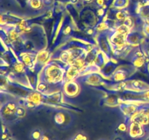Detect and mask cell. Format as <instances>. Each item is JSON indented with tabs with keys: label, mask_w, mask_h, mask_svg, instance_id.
I'll list each match as a JSON object with an SVG mask.
<instances>
[{
	"label": "cell",
	"mask_w": 149,
	"mask_h": 140,
	"mask_svg": "<svg viewBox=\"0 0 149 140\" xmlns=\"http://www.w3.org/2000/svg\"><path fill=\"white\" fill-rule=\"evenodd\" d=\"M74 115L67 111H58L53 116L55 125L61 129H66L72 125L74 122Z\"/></svg>",
	"instance_id": "4"
},
{
	"label": "cell",
	"mask_w": 149,
	"mask_h": 140,
	"mask_svg": "<svg viewBox=\"0 0 149 140\" xmlns=\"http://www.w3.org/2000/svg\"><path fill=\"white\" fill-rule=\"evenodd\" d=\"M135 68L133 65L126 66H122L119 69H116V71L111 77V80L114 83H122L125 80L130 77L131 74L135 71Z\"/></svg>",
	"instance_id": "6"
},
{
	"label": "cell",
	"mask_w": 149,
	"mask_h": 140,
	"mask_svg": "<svg viewBox=\"0 0 149 140\" xmlns=\"http://www.w3.org/2000/svg\"><path fill=\"white\" fill-rule=\"evenodd\" d=\"M19 103L15 100H8L5 102L4 104L1 106V120L4 123L9 124L11 123L15 122L18 118L16 116L15 112Z\"/></svg>",
	"instance_id": "2"
},
{
	"label": "cell",
	"mask_w": 149,
	"mask_h": 140,
	"mask_svg": "<svg viewBox=\"0 0 149 140\" xmlns=\"http://www.w3.org/2000/svg\"><path fill=\"white\" fill-rule=\"evenodd\" d=\"M112 140H125V139L123 135H120V134H115V136L112 139Z\"/></svg>",
	"instance_id": "23"
},
{
	"label": "cell",
	"mask_w": 149,
	"mask_h": 140,
	"mask_svg": "<svg viewBox=\"0 0 149 140\" xmlns=\"http://www.w3.org/2000/svg\"><path fill=\"white\" fill-rule=\"evenodd\" d=\"M125 4V0H117V1L116 2V5H117L116 7H123Z\"/></svg>",
	"instance_id": "24"
},
{
	"label": "cell",
	"mask_w": 149,
	"mask_h": 140,
	"mask_svg": "<svg viewBox=\"0 0 149 140\" xmlns=\"http://www.w3.org/2000/svg\"><path fill=\"white\" fill-rule=\"evenodd\" d=\"M109 31L99 34L97 36V44H98L99 49L103 52V53L105 54L108 59H109L111 57L112 48L109 41Z\"/></svg>",
	"instance_id": "7"
},
{
	"label": "cell",
	"mask_w": 149,
	"mask_h": 140,
	"mask_svg": "<svg viewBox=\"0 0 149 140\" xmlns=\"http://www.w3.org/2000/svg\"><path fill=\"white\" fill-rule=\"evenodd\" d=\"M44 133L45 132H43L42 128H34L31 133V138L33 140H39L44 134Z\"/></svg>",
	"instance_id": "16"
},
{
	"label": "cell",
	"mask_w": 149,
	"mask_h": 140,
	"mask_svg": "<svg viewBox=\"0 0 149 140\" xmlns=\"http://www.w3.org/2000/svg\"><path fill=\"white\" fill-rule=\"evenodd\" d=\"M49 58V52L47 50H42L39 52L36 55V61L34 64V72H39V71H42V69L44 68L47 64V61Z\"/></svg>",
	"instance_id": "13"
},
{
	"label": "cell",
	"mask_w": 149,
	"mask_h": 140,
	"mask_svg": "<svg viewBox=\"0 0 149 140\" xmlns=\"http://www.w3.org/2000/svg\"><path fill=\"white\" fill-rule=\"evenodd\" d=\"M143 32L146 36H149V24L148 23H144L143 26Z\"/></svg>",
	"instance_id": "22"
},
{
	"label": "cell",
	"mask_w": 149,
	"mask_h": 140,
	"mask_svg": "<svg viewBox=\"0 0 149 140\" xmlns=\"http://www.w3.org/2000/svg\"><path fill=\"white\" fill-rule=\"evenodd\" d=\"M16 116L17 117V118H22L23 117L26 116V107L23 104H19L18 106H17V109H16L15 112Z\"/></svg>",
	"instance_id": "17"
},
{
	"label": "cell",
	"mask_w": 149,
	"mask_h": 140,
	"mask_svg": "<svg viewBox=\"0 0 149 140\" xmlns=\"http://www.w3.org/2000/svg\"><path fill=\"white\" fill-rule=\"evenodd\" d=\"M98 140H107V139H100Z\"/></svg>",
	"instance_id": "28"
},
{
	"label": "cell",
	"mask_w": 149,
	"mask_h": 140,
	"mask_svg": "<svg viewBox=\"0 0 149 140\" xmlns=\"http://www.w3.org/2000/svg\"><path fill=\"white\" fill-rule=\"evenodd\" d=\"M109 38L111 48L115 52H119L123 49L127 43V35L118 32L116 29H109Z\"/></svg>",
	"instance_id": "3"
},
{
	"label": "cell",
	"mask_w": 149,
	"mask_h": 140,
	"mask_svg": "<svg viewBox=\"0 0 149 140\" xmlns=\"http://www.w3.org/2000/svg\"><path fill=\"white\" fill-rule=\"evenodd\" d=\"M30 5L33 8H39L41 6V0H31Z\"/></svg>",
	"instance_id": "19"
},
{
	"label": "cell",
	"mask_w": 149,
	"mask_h": 140,
	"mask_svg": "<svg viewBox=\"0 0 149 140\" xmlns=\"http://www.w3.org/2000/svg\"><path fill=\"white\" fill-rule=\"evenodd\" d=\"M62 89L65 96L68 97H74L79 93L80 85L76 80H70L64 83Z\"/></svg>",
	"instance_id": "11"
},
{
	"label": "cell",
	"mask_w": 149,
	"mask_h": 140,
	"mask_svg": "<svg viewBox=\"0 0 149 140\" xmlns=\"http://www.w3.org/2000/svg\"><path fill=\"white\" fill-rule=\"evenodd\" d=\"M36 55L37 53L33 51H20V52H18V54H17V60L21 62L26 67V69H32V70L34 71L33 68H34Z\"/></svg>",
	"instance_id": "5"
},
{
	"label": "cell",
	"mask_w": 149,
	"mask_h": 140,
	"mask_svg": "<svg viewBox=\"0 0 149 140\" xmlns=\"http://www.w3.org/2000/svg\"><path fill=\"white\" fill-rule=\"evenodd\" d=\"M131 120H135L140 123L143 125L149 124V106L140 105V108ZM130 122V121H129Z\"/></svg>",
	"instance_id": "10"
},
{
	"label": "cell",
	"mask_w": 149,
	"mask_h": 140,
	"mask_svg": "<svg viewBox=\"0 0 149 140\" xmlns=\"http://www.w3.org/2000/svg\"><path fill=\"white\" fill-rule=\"evenodd\" d=\"M73 140H87V137L85 134H77V135L74 136L72 138Z\"/></svg>",
	"instance_id": "20"
},
{
	"label": "cell",
	"mask_w": 149,
	"mask_h": 140,
	"mask_svg": "<svg viewBox=\"0 0 149 140\" xmlns=\"http://www.w3.org/2000/svg\"><path fill=\"white\" fill-rule=\"evenodd\" d=\"M82 1H86V2H90V1H92L93 0H82Z\"/></svg>",
	"instance_id": "27"
},
{
	"label": "cell",
	"mask_w": 149,
	"mask_h": 140,
	"mask_svg": "<svg viewBox=\"0 0 149 140\" xmlns=\"http://www.w3.org/2000/svg\"><path fill=\"white\" fill-rule=\"evenodd\" d=\"M97 4L99 7H101L103 4H104V0H96Z\"/></svg>",
	"instance_id": "26"
},
{
	"label": "cell",
	"mask_w": 149,
	"mask_h": 140,
	"mask_svg": "<svg viewBox=\"0 0 149 140\" xmlns=\"http://www.w3.org/2000/svg\"><path fill=\"white\" fill-rule=\"evenodd\" d=\"M66 65V64H64L62 61H49L40 71L39 80L63 87L65 83Z\"/></svg>",
	"instance_id": "1"
},
{
	"label": "cell",
	"mask_w": 149,
	"mask_h": 140,
	"mask_svg": "<svg viewBox=\"0 0 149 140\" xmlns=\"http://www.w3.org/2000/svg\"><path fill=\"white\" fill-rule=\"evenodd\" d=\"M142 50L145 54L146 57L149 58V43L144 44L143 46L142 47Z\"/></svg>",
	"instance_id": "21"
},
{
	"label": "cell",
	"mask_w": 149,
	"mask_h": 140,
	"mask_svg": "<svg viewBox=\"0 0 149 140\" xmlns=\"http://www.w3.org/2000/svg\"><path fill=\"white\" fill-rule=\"evenodd\" d=\"M139 108L140 105H136L135 104L122 103L119 104V109L125 116V121L127 123L132 120Z\"/></svg>",
	"instance_id": "9"
},
{
	"label": "cell",
	"mask_w": 149,
	"mask_h": 140,
	"mask_svg": "<svg viewBox=\"0 0 149 140\" xmlns=\"http://www.w3.org/2000/svg\"><path fill=\"white\" fill-rule=\"evenodd\" d=\"M76 80L78 82L81 80L82 83H85L87 84L90 85H95L100 84V83L104 82V80L101 77V75H100V74L96 72H93L90 73V74H84V75L79 76L76 79Z\"/></svg>",
	"instance_id": "12"
},
{
	"label": "cell",
	"mask_w": 149,
	"mask_h": 140,
	"mask_svg": "<svg viewBox=\"0 0 149 140\" xmlns=\"http://www.w3.org/2000/svg\"><path fill=\"white\" fill-rule=\"evenodd\" d=\"M142 40V35L138 30H131L127 35V43L131 47H138Z\"/></svg>",
	"instance_id": "14"
},
{
	"label": "cell",
	"mask_w": 149,
	"mask_h": 140,
	"mask_svg": "<svg viewBox=\"0 0 149 140\" xmlns=\"http://www.w3.org/2000/svg\"><path fill=\"white\" fill-rule=\"evenodd\" d=\"M116 130H117L118 132L120 133V135H122V134H124V133H128V123L126 121L121 123L120 124L118 125ZM119 133L116 134H119Z\"/></svg>",
	"instance_id": "18"
},
{
	"label": "cell",
	"mask_w": 149,
	"mask_h": 140,
	"mask_svg": "<svg viewBox=\"0 0 149 140\" xmlns=\"http://www.w3.org/2000/svg\"><path fill=\"white\" fill-rule=\"evenodd\" d=\"M117 68V65L111 61H109L104 65L103 68L100 70V72L103 74V76L106 77H111L114 71H116Z\"/></svg>",
	"instance_id": "15"
},
{
	"label": "cell",
	"mask_w": 149,
	"mask_h": 140,
	"mask_svg": "<svg viewBox=\"0 0 149 140\" xmlns=\"http://www.w3.org/2000/svg\"><path fill=\"white\" fill-rule=\"evenodd\" d=\"M51 139H52L49 138V136L47 135V134L44 133V134L42 135V136L41 137V139L39 140H51Z\"/></svg>",
	"instance_id": "25"
},
{
	"label": "cell",
	"mask_w": 149,
	"mask_h": 140,
	"mask_svg": "<svg viewBox=\"0 0 149 140\" xmlns=\"http://www.w3.org/2000/svg\"><path fill=\"white\" fill-rule=\"evenodd\" d=\"M146 134L144 125L135 120L128 122V134L131 138L137 139L143 137Z\"/></svg>",
	"instance_id": "8"
},
{
	"label": "cell",
	"mask_w": 149,
	"mask_h": 140,
	"mask_svg": "<svg viewBox=\"0 0 149 140\" xmlns=\"http://www.w3.org/2000/svg\"><path fill=\"white\" fill-rule=\"evenodd\" d=\"M148 66H149V65H148Z\"/></svg>",
	"instance_id": "29"
}]
</instances>
